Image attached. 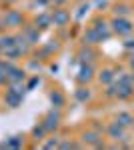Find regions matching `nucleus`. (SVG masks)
Here are the masks:
<instances>
[{"label": "nucleus", "mask_w": 134, "mask_h": 150, "mask_svg": "<svg viewBox=\"0 0 134 150\" xmlns=\"http://www.w3.org/2000/svg\"><path fill=\"white\" fill-rule=\"evenodd\" d=\"M112 30H114L116 34H130V32H132V26H130V22H126V20L116 18V20L112 22Z\"/></svg>", "instance_id": "f257e3e1"}, {"label": "nucleus", "mask_w": 134, "mask_h": 150, "mask_svg": "<svg viewBox=\"0 0 134 150\" xmlns=\"http://www.w3.org/2000/svg\"><path fill=\"white\" fill-rule=\"evenodd\" d=\"M58 120H60V116H58V114H56V112H54V110H52L50 114L46 116L44 128H46V130H52V128H56V126H58Z\"/></svg>", "instance_id": "f03ea898"}, {"label": "nucleus", "mask_w": 134, "mask_h": 150, "mask_svg": "<svg viewBox=\"0 0 134 150\" xmlns=\"http://www.w3.org/2000/svg\"><path fill=\"white\" fill-rule=\"evenodd\" d=\"M90 78H92V66H82V68H80V74H78V80L80 82H86V80H90Z\"/></svg>", "instance_id": "7ed1b4c3"}, {"label": "nucleus", "mask_w": 134, "mask_h": 150, "mask_svg": "<svg viewBox=\"0 0 134 150\" xmlns=\"http://www.w3.org/2000/svg\"><path fill=\"white\" fill-rule=\"evenodd\" d=\"M108 132H110V136L112 138H122L124 136V132H122V126H120V124H118V122H114V124H112L110 128H108Z\"/></svg>", "instance_id": "20e7f679"}, {"label": "nucleus", "mask_w": 134, "mask_h": 150, "mask_svg": "<svg viewBox=\"0 0 134 150\" xmlns=\"http://www.w3.org/2000/svg\"><path fill=\"white\" fill-rule=\"evenodd\" d=\"M96 40H100V36H98V32H96L94 28H90L88 32L84 34V42H86V44H94Z\"/></svg>", "instance_id": "39448f33"}, {"label": "nucleus", "mask_w": 134, "mask_h": 150, "mask_svg": "<svg viewBox=\"0 0 134 150\" xmlns=\"http://www.w3.org/2000/svg\"><path fill=\"white\" fill-rule=\"evenodd\" d=\"M116 122H118L120 126H128V124H132L134 120H132V116H130V114H118V116H116Z\"/></svg>", "instance_id": "423d86ee"}, {"label": "nucleus", "mask_w": 134, "mask_h": 150, "mask_svg": "<svg viewBox=\"0 0 134 150\" xmlns=\"http://www.w3.org/2000/svg\"><path fill=\"white\" fill-rule=\"evenodd\" d=\"M84 142H92V144H96V146H102L100 142H98V134H96V132H86V134H84Z\"/></svg>", "instance_id": "0eeeda50"}, {"label": "nucleus", "mask_w": 134, "mask_h": 150, "mask_svg": "<svg viewBox=\"0 0 134 150\" xmlns=\"http://www.w3.org/2000/svg\"><path fill=\"white\" fill-rule=\"evenodd\" d=\"M54 18H56V22H58V24H64V22L68 20V18H70V16H68L66 12H62V10H60V12H56V16H54Z\"/></svg>", "instance_id": "6e6552de"}, {"label": "nucleus", "mask_w": 134, "mask_h": 150, "mask_svg": "<svg viewBox=\"0 0 134 150\" xmlns=\"http://www.w3.org/2000/svg\"><path fill=\"white\" fill-rule=\"evenodd\" d=\"M112 80V72L110 70H102L100 72V82H110Z\"/></svg>", "instance_id": "1a4fd4ad"}, {"label": "nucleus", "mask_w": 134, "mask_h": 150, "mask_svg": "<svg viewBox=\"0 0 134 150\" xmlns=\"http://www.w3.org/2000/svg\"><path fill=\"white\" fill-rule=\"evenodd\" d=\"M76 96H78V100H86V98H90V92L86 88H80L78 92H76Z\"/></svg>", "instance_id": "9d476101"}, {"label": "nucleus", "mask_w": 134, "mask_h": 150, "mask_svg": "<svg viewBox=\"0 0 134 150\" xmlns=\"http://www.w3.org/2000/svg\"><path fill=\"white\" fill-rule=\"evenodd\" d=\"M80 56H82V60H84V62H90V60H92V56H94V54H92V52H90V50H82V52H80Z\"/></svg>", "instance_id": "9b49d317"}, {"label": "nucleus", "mask_w": 134, "mask_h": 150, "mask_svg": "<svg viewBox=\"0 0 134 150\" xmlns=\"http://www.w3.org/2000/svg\"><path fill=\"white\" fill-rule=\"evenodd\" d=\"M126 6H124V4H120V6H116V14H126Z\"/></svg>", "instance_id": "f8f14e48"}, {"label": "nucleus", "mask_w": 134, "mask_h": 150, "mask_svg": "<svg viewBox=\"0 0 134 150\" xmlns=\"http://www.w3.org/2000/svg\"><path fill=\"white\" fill-rule=\"evenodd\" d=\"M54 100H56V104H62V100H64V98H62L60 94H52V102H54Z\"/></svg>", "instance_id": "ddd939ff"}]
</instances>
